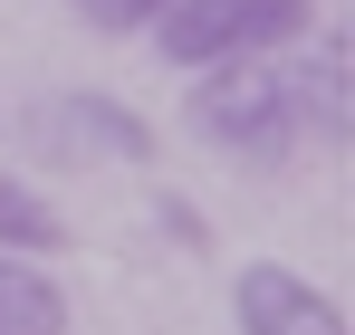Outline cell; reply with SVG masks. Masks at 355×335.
Returning <instances> with one entry per match:
<instances>
[{"label": "cell", "instance_id": "1", "mask_svg": "<svg viewBox=\"0 0 355 335\" xmlns=\"http://www.w3.org/2000/svg\"><path fill=\"white\" fill-rule=\"evenodd\" d=\"M182 125H192V144H211V154H231V163H250V172H279V163L307 154V125H297V96H288V67H279V57L192 67Z\"/></svg>", "mask_w": 355, "mask_h": 335}, {"label": "cell", "instance_id": "2", "mask_svg": "<svg viewBox=\"0 0 355 335\" xmlns=\"http://www.w3.org/2000/svg\"><path fill=\"white\" fill-rule=\"evenodd\" d=\"M164 67H231V57H279L297 39H317V0H173L154 29Z\"/></svg>", "mask_w": 355, "mask_h": 335}, {"label": "cell", "instance_id": "3", "mask_svg": "<svg viewBox=\"0 0 355 335\" xmlns=\"http://www.w3.org/2000/svg\"><path fill=\"white\" fill-rule=\"evenodd\" d=\"M19 134H29V154L39 163H154V125L125 106V96H106V87H67V96H39V106L19 115Z\"/></svg>", "mask_w": 355, "mask_h": 335}, {"label": "cell", "instance_id": "4", "mask_svg": "<svg viewBox=\"0 0 355 335\" xmlns=\"http://www.w3.org/2000/svg\"><path fill=\"white\" fill-rule=\"evenodd\" d=\"M231 326L240 335H346V307L279 259H250L231 278Z\"/></svg>", "mask_w": 355, "mask_h": 335}, {"label": "cell", "instance_id": "5", "mask_svg": "<svg viewBox=\"0 0 355 335\" xmlns=\"http://www.w3.org/2000/svg\"><path fill=\"white\" fill-rule=\"evenodd\" d=\"M279 67H288V96H297L307 144H346V134H355V106H346V48H336V39H297V48H279Z\"/></svg>", "mask_w": 355, "mask_h": 335}, {"label": "cell", "instance_id": "6", "mask_svg": "<svg viewBox=\"0 0 355 335\" xmlns=\"http://www.w3.org/2000/svg\"><path fill=\"white\" fill-rule=\"evenodd\" d=\"M0 335H67V287L49 278V259L0 249Z\"/></svg>", "mask_w": 355, "mask_h": 335}, {"label": "cell", "instance_id": "7", "mask_svg": "<svg viewBox=\"0 0 355 335\" xmlns=\"http://www.w3.org/2000/svg\"><path fill=\"white\" fill-rule=\"evenodd\" d=\"M0 249H19V259H58L67 249V221L49 211V192L10 163H0Z\"/></svg>", "mask_w": 355, "mask_h": 335}, {"label": "cell", "instance_id": "8", "mask_svg": "<svg viewBox=\"0 0 355 335\" xmlns=\"http://www.w3.org/2000/svg\"><path fill=\"white\" fill-rule=\"evenodd\" d=\"M67 10H77L87 29H106V39H144V29H154L173 0H67Z\"/></svg>", "mask_w": 355, "mask_h": 335}]
</instances>
